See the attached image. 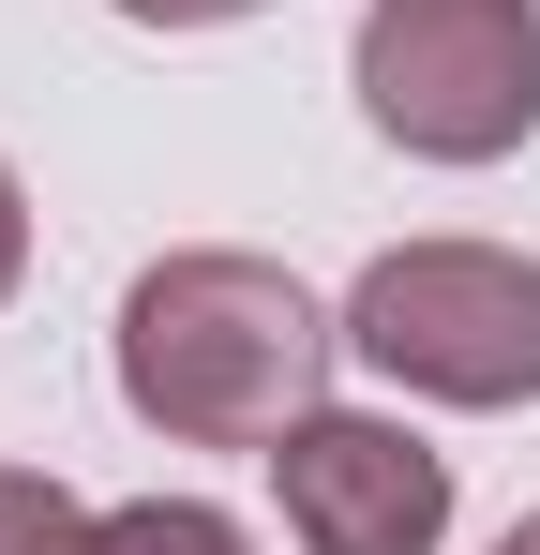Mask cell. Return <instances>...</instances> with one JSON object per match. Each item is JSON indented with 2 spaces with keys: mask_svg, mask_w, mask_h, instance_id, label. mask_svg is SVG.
<instances>
[{
  "mask_svg": "<svg viewBox=\"0 0 540 555\" xmlns=\"http://www.w3.org/2000/svg\"><path fill=\"white\" fill-rule=\"evenodd\" d=\"M270 495H285L300 555H436L450 541V451L375 421V405H316L270 451Z\"/></svg>",
  "mask_w": 540,
  "mask_h": 555,
  "instance_id": "277c9868",
  "label": "cell"
},
{
  "mask_svg": "<svg viewBox=\"0 0 540 555\" xmlns=\"http://www.w3.org/2000/svg\"><path fill=\"white\" fill-rule=\"evenodd\" d=\"M346 361L421 405H540V256L511 241H390L346 285Z\"/></svg>",
  "mask_w": 540,
  "mask_h": 555,
  "instance_id": "7a4b0ae2",
  "label": "cell"
},
{
  "mask_svg": "<svg viewBox=\"0 0 540 555\" xmlns=\"http://www.w3.org/2000/svg\"><path fill=\"white\" fill-rule=\"evenodd\" d=\"M105 15H136V30H226V15H270V0H105Z\"/></svg>",
  "mask_w": 540,
  "mask_h": 555,
  "instance_id": "52a82bcc",
  "label": "cell"
},
{
  "mask_svg": "<svg viewBox=\"0 0 540 555\" xmlns=\"http://www.w3.org/2000/svg\"><path fill=\"white\" fill-rule=\"evenodd\" d=\"M496 555H540V511H526V526H511V541H496Z\"/></svg>",
  "mask_w": 540,
  "mask_h": 555,
  "instance_id": "9c48e42d",
  "label": "cell"
},
{
  "mask_svg": "<svg viewBox=\"0 0 540 555\" xmlns=\"http://www.w3.org/2000/svg\"><path fill=\"white\" fill-rule=\"evenodd\" d=\"M331 361H346V315L285 256L195 241V256H151L120 285V405L166 451H256L270 465L331 405Z\"/></svg>",
  "mask_w": 540,
  "mask_h": 555,
  "instance_id": "6da1fadb",
  "label": "cell"
},
{
  "mask_svg": "<svg viewBox=\"0 0 540 555\" xmlns=\"http://www.w3.org/2000/svg\"><path fill=\"white\" fill-rule=\"evenodd\" d=\"M15 271H30V195H15V166H0V300H15Z\"/></svg>",
  "mask_w": 540,
  "mask_h": 555,
  "instance_id": "ba28073f",
  "label": "cell"
},
{
  "mask_svg": "<svg viewBox=\"0 0 540 555\" xmlns=\"http://www.w3.org/2000/svg\"><path fill=\"white\" fill-rule=\"evenodd\" d=\"M90 555H256L210 495H136V511H105L90 526Z\"/></svg>",
  "mask_w": 540,
  "mask_h": 555,
  "instance_id": "5b68a950",
  "label": "cell"
},
{
  "mask_svg": "<svg viewBox=\"0 0 540 555\" xmlns=\"http://www.w3.org/2000/svg\"><path fill=\"white\" fill-rule=\"evenodd\" d=\"M360 120L421 166H496L540 135V0H360Z\"/></svg>",
  "mask_w": 540,
  "mask_h": 555,
  "instance_id": "3957f363",
  "label": "cell"
},
{
  "mask_svg": "<svg viewBox=\"0 0 540 555\" xmlns=\"http://www.w3.org/2000/svg\"><path fill=\"white\" fill-rule=\"evenodd\" d=\"M90 526L105 511H76L46 465H0V555H90Z\"/></svg>",
  "mask_w": 540,
  "mask_h": 555,
  "instance_id": "8992f818",
  "label": "cell"
}]
</instances>
